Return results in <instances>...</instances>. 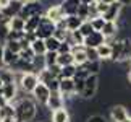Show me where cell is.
Listing matches in <instances>:
<instances>
[{"mask_svg":"<svg viewBox=\"0 0 131 122\" xmlns=\"http://www.w3.org/2000/svg\"><path fill=\"white\" fill-rule=\"evenodd\" d=\"M63 104H65V99H63V96L58 93V91H50V98L47 101V104H45V108H47L50 112L55 109H60V108H63Z\"/></svg>","mask_w":131,"mask_h":122,"instance_id":"cell-11","label":"cell"},{"mask_svg":"<svg viewBox=\"0 0 131 122\" xmlns=\"http://www.w3.org/2000/svg\"><path fill=\"white\" fill-rule=\"evenodd\" d=\"M79 5H81L79 0H62L60 8H62V12H63L65 16H68V15H76L78 13Z\"/></svg>","mask_w":131,"mask_h":122,"instance_id":"cell-15","label":"cell"},{"mask_svg":"<svg viewBox=\"0 0 131 122\" xmlns=\"http://www.w3.org/2000/svg\"><path fill=\"white\" fill-rule=\"evenodd\" d=\"M99 2H102V3H105V5H110V3L117 2V0H99Z\"/></svg>","mask_w":131,"mask_h":122,"instance_id":"cell-48","label":"cell"},{"mask_svg":"<svg viewBox=\"0 0 131 122\" xmlns=\"http://www.w3.org/2000/svg\"><path fill=\"white\" fill-rule=\"evenodd\" d=\"M18 60H19V55L18 54H15V52H12V50H8L7 47H5V52H3V67H7V68L12 70Z\"/></svg>","mask_w":131,"mask_h":122,"instance_id":"cell-23","label":"cell"},{"mask_svg":"<svg viewBox=\"0 0 131 122\" xmlns=\"http://www.w3.org/2000/svg\"><path fill=\"white\" fill-rule=\"evenodd\" d=\"M7 103H8V101H7V99H5V98H3V96H2V94H0V109H2V108H3V106H5V104H7Z\"/></svg>","mask_w":131,"mask_h":122,"instance_id":"cell-45","label":"cell"},{"mask_svg":"<svg viewBox=\"0 0 131 122\" xmlns=\"http://www.w3.org/2000/svg\"><path fill=\"white\" fill-rule=\"evenodd\" d=\"M37 77H39V81H41V83H44V85H49L52 80L57 78L49 68H42V70H39V72H37Z\"/></svg>","mask_w":131,"mask_h":122,"instance_id":"cell-28","label":"cell"},{"mask_svg":"<svg viewBox=\"0 0 131 122\" xmlns=\"http://www.w3.org/2000/svg\"><path fill=\"white\" fill-rule=\"evenodd\" d=\"M89 21H91V24H92V29H94V31H102V28H104V24H105V20L102 16L91 18Z\"/></svg>","mask_w":131,"mask_h":122,"instance_id":"cell-36","label":"cell"},{"mask_svg":"<svg viewBox=\"0 0 131 122\" xmlns=\"http://www.w3.org/2000/svg\"><path fill=\"white\" fill-rule=\"evenodd\" d=\"M63 21H65V28L68 31H76V29H79L84 20H81L78 15H68V16L63 18Z\"/></svg>","mask_w":131,"mask_h":122,"instance_id":"cell-18","label":"cell"},{"mask_svg":"<svg viewBox=\"0 0 131 122\" xmlns=\"http://www.w3.org/2000/svg\"><path fill=\"white\" fill-rule=\"evenodd\" d=\"M21 7H23V2H19V0H12L5 8L0 10V13H2L3 18H13V16H19V12H21Z\"/></svg>","mask_w":131,"mask_h":122,"instance_id":"cell-9","label":"cell"},{"mask_svg":"<svg viewBox=\"0 0 131 122\" xmlns=\"http://www.w3.org/2000/svg\"><path fill=\"white\" fill-rule=\"evenodd\" d=\"M0 122H18V120L15 119V117H7V119H2Z\"/></svg>","mask_w":131,"mask_h":122,"instance_id":"cell-46","label":"cell"},{"mask_svg":"<svg viewBox=\"0 0 131 122\" xmlns=\"http://www.w3.org/2000/svg\"><path fill=\"white\" fill-rule=\"evenodd\" d=\"M131 59V38H123L122 39V55L118 62H129Z\"/></svg>","mask_w":131,"mask_h":122,"instance_id":"cell-21","label":"cell"},{"mask_svg":"<svg viewBox=\"0 0 131 122\" xmlns=\"http://www.w3.org/2000/svg\"><path fill=\"white\" fill-rule=\"evenodd\" d=\"M0 81L2 83H15V72L7 67L0 68Z\"/></svg>","mask_w":131,"mask_h":122,"instance_id":"cell-29","label":"cell"},{"mask_svg":"<svg viewBox=\"0 0 131 122\" xmlns=\"http://www.w3.org/2000/svg\"><path fill=\"white\" fill-rule=\"evenodd\" d=\"M31 94L34 96V101H36V103L45 106V104H47V101H49V98H50V90L47 88V85H44V83L39 81L37 86L32 90Z\"/></svg>","mask_w":131,"mask_h":122,"instance_id":"cell-7","label":"cell"},{"mask_svg":"<svg viewBox=\"0 0 131 122\" xmlns=\"http://www.w3.org/2000/svg\"><path fill=\"white\" fill-rule=\"evenodd\" d=\"M76 15L81 20H89V5L88 3H81V5H79V8H78V13Z\"/></svg>","mask_w":131,"mask_h":122,"instance_id":"cell-38","label":"cell"},{"mask_svg":"<svg viewBox=\"0 0 131 122\" xmlns=\"http://www.w3.org/2000/svg\"><path fill=\"white\" fill-rule=\"evenodd\" d=\"M129 68H131V59H129Z\"/></svg>","mask_w":131,"mask_h":122,"instance_id":"cell-54","label":"cell"},{"mask_svg":"<svg viewBox=\"0 0 131 122\" xmlns=\"http://www.w3.org/2000/svg\"><path fill=\"white\" fill-rule=\"evenodd\" d=\"M19 2H23V3H28V2H37V0H19Z\"/></svg>","mask_w":131,"mask_h":122,"instance_id":"cell-49","label":"cell"},{"mask_svg":"<svg viewBox=\"0 0 131 122\" xmlns=\"http://www.w3.org/2000/svg\"><path fill=\"white\" fill-rule=\"evenodd\" d=\"M55 33V23L50 21L49 18H45L44 15L41 16V21H39L36 31H34V34H36V38L39 39H47L50 36H53Z\"/></svg>","mask_w":131,"mask_h":122,"instance_id":"cell-2","label":"cell"},{"mask_svg":"<svg viewBox=\"0 0 131 122\" xmlns=\"http://www.w3.org/2000/svg\"><path fill=\"white\" fill-rule=\"evenodd\" d=\"M95 7H97V13L102 16V15L105 13V10H107L108 5H105V3H102V2H99V0H97V2H95Z\"/></svg>","mask_w":131,"mask_h":122,"instance_id":"cell-42","label":"cell"},{"mask_svg":"<svg viewBox=\"0 0 131 122\" xmlns=\"http://www.w3.org/2000/svg\"><path fill=\"white\" fill-rule=\"evenodd\" d=\"M57 57H58V52H45L44 54L45 67H52V65H55L57 64Z\"/></svg>","mask_w":131,"mask_h":122,"instance_id":"cell-33","label":"cell"},{"mask_svg":"<svg viewBox=\"0 0 131 122\" xmlns=\"http://www.w3.org/2000/svg\"><path fill=\"white\" fill-rule=\"evenodd\" d=\"M78 31L81 33L84 38H86V36H89V34L94 31V29H92V24H91V21H89V20H84V21H83V24L79 26V29H78Z\"/></svg>","mask_w":131,"mask_h":122,"instance_id":"cell-37","label":"cell"},{"mask_svg":"<svg viewBox=\"0 0 131 122\" xmlns=\"http://www.w3.org/2000/svg\"><path fill=\"white\" fill-rule=\"evenodd\" d=\"M44 42H45V50H47V52H57L62 41H58L55 36H50L47 39H44Z\"/></svg>","mask_w":131,"mask_h":122,"instance_id":"cell-30","label":"cell"},{"mask_svg":"<svg viewBox=\"0 0 131 122\" xmlns=\"http://www.w3.org/2000/svg\"><path fill=\"white\" fill-rule=\"evenodd\" d=\"M86 122H107V119H105L104 116H100V114H92V116H89L86 119Z\"/></svg>","mask_w":131,"mask_h":122,"instance_id":"cell-41","label":"cell"},{"mask_svg":"<svg viewBox=\"0 0 131 122\" xmlns=\"http://www.w3.org/2000/svg\"><path fill=\"white\" fill-rule=\"evenodd\" d=\"M70 64H74L73 54H71V52L58 54V57H57V65H60V67H65V65H70Z\"/></svg>","mask_w":131,"mask_h":122,"instance_id":"cell-31","label":"cell"},{"mask_svg":"<svg viewBox=\"0 0 131 122\" xmlns=\"http://www.w3.org/2000/svg\"><path fill=\"white\" fill-rule=\"evenodd\" d=\"M44 16L49 18L50 21H53L55 24H57L58 21H62V20L65 18V15H63V12H62V8H60V5H50V7L45 10Z\"/></svg>","mask_w":131,"mask_h":122,"instance_id":"cell-13","label":"cell"},{"mask_svg":"<svg viewBox=\"0 0 131 122\" xmlns=\"http://www.w3.org/2000/svg\"><path fill=\"white\" fill-rule=\"evenodd\" d=\"M7 117H15V106H13V103H7L2 109H0V120L7 119Z\"/></svg>","mask_w":131,"mask_h":122,"instance_id":"cell-32","label":"cell"},{"mask_svg":"<svg viewBox=\"0 0 131 122\" xmlns=\"http://www.w3.org/2000/svg\"><path fill=\"white\" fill-rule=\"evenodd\" d=\"M8 28H10V31H24V18H21V16L10 18Z\"/></svg>","mask_w":131,"mask_h":122,"instance_id":"cell-25","label":"cell"},{"mask_svg":"<svg viewBox=\"0 0 131 122\" xmlns=\"http://www.w3.org/2000/svg\"><path fill=\"white\" fill-rule=\"evenodd\" d=\"M3 46L7 47L8 50H12V52H15V54H19L21 52V44H19V41H5L3 42Z\"/></svg>","mask_w":131,"mask_h":122,"instance_id":"cell-35","label":"cell"},{"mask_svg":"<svg viewBox=\"0 0 131 122\" xmlns=\"http://www.w3.org/2000/svg\"><path fill=\"white\" fill-rule=\"evenodd\" d=\"M3 52H5V46L0 42V67H3Z\"/></svg>","mask_w":131,"mask_h":122,"instance_id":"cell-44","label":"cell"},{"mask_svg":"<svg viewBox=\"0 0 131 122\" xmlns=\"http://www.w3.org/2000/svg\"><path fill=\"white\" fill-rule=\"evenodd\" d=\"M122 10H123V5L118 3V2H113L110 3L107 10H105V13L102 15V18L105 21H118L120 15H122Z\"/></svg>","mask_w":131,"mask_h":122,"instance_id":"cell-8","label":"cell"},{"mask_svg":"<svg viewBox=\"0 0 131 122\" xmlns=\"http://www.w3.org/2000/svg\"><path fill=\"white\" fill-rule=\"evenodd\" d=\"M58 93L63 96V99H73L74 96H76V90H74L73 78H60Z\"/></svg>","mask_w":131,"mask_h":122,"instance_id":"cell-5","label":"cell"},{"mask_svg":"<svg viewBox=\"0 0 131 122\" xmlns=\"http://www.w3.org/2000/svg\"><path fill=\"white\" fill-rule=\"evenodd\" d=\"M50 120H52V122H70V112H68V109L63 106V108H60V109L52 111Z\"/></svg>","mask_w":131,"mask_h":122,"instance_id":"cell-20","label":"cell"},{"mask_svg":"<svg viewBox=\"0 0 131 122\" xmlns=\"http://www.w3.org/2000/svg\"><path fill=\"white\" fill-rule=\"evenodd\" d=\"M42 15H34V16H29L24 20V33H34L37 28L39 21H41Z\"/></svg>","mask_w":131,"mask_h":122,"instance_id":"cell-24","label":"cell"},{"mask_svg":"<svg viewBox=\"0 0 131 122\" xmlns=\"http://www.w3.org/2000/svg\"><path fill=\"white\" fill-rule=\"evenodd\" d=\"M2 88H3V83L0 81V94H2Z\"/></svg>","mask_w":131,"mask_h":122,"instance_id":"cell-53","label":"cell"},{"mask_svg":"<svg viewBox=\"0 0 131 122\" xmlns=\"http://www.w3.org/2000/svg\"><path fill=\"white\" fill-rule=\"evenodd\" d=\"M79 2H81V3H89L91 0H79Z\"/></svg>","mask_w":131,"mask_h":122,"instance_id":"cell-52","label":"cell"},{"mask_svg":"<svg viewBox=\"0 0 131 122\" xmlns=\"http://www.w3.org/2000/svg\"><path fill=\"white\" fill-rule=\"evenodd\" d=\"M58 54H65V52H71V44L67 42V41H62L58 46V50H57Z\"/></svg>","mask_w":131,"mask_h":122,"instance_id":"cell-40","label":"cell"},{"mask_svg":"<svg viewBox=\"0 0 131 122\" xmlns=\"http://www.w3.org/2000/svg\"><path fill=\"white\" fill-rule=\"evenodd\" d=\"M105 42V38H104V34L100 33V31H92L89 34V36L84 38V42L83 46L84 47H88V49H97L100 44H104Z\"/></svg>","mask_w":131,"mask_h":122,"instance_id":"cell-10","label":"cell"},{"mask_svg":"<svg viewBox=\"0 0 131 122\" xmlns=\"http://www.w3.org/2000/svg\"><path fill=\"white\" fill-rule=\"evenodd\" d=\"M99 90V75H89V77L84 80V90L81 93V98L84 99H92L95 93Z\"/></svg>","mask_w":131,"mask_h":122,"instance_id":"cell-3","label":"cell"},{"mask_svg":"<svg viewBox=\"0 0 131 122\" xmlns=\"http://www.w3.org/2000/svg\"><path fill=\"white\" fill-rule=\"evenodd\" d=\"M117 2H118V3H122L123 7H125V5H129V3H131V0H117Z\"/></svg>","mask_w":131,"mask_h":122,"instance_id":"cell-47","label":"cell"},{"mask_svg":"<svg viewBox=\"0 0 131 122\" xmlns=\"http://www.w3.org/2000/svg\"><path fill=\"white\" fill-rule=\"evenodd\" d=\"M128 81L131 83V68H129V72H128Z\"/></svg>","mask_w":131,"mask_h":122,"instance_id":"cell-50","label":"cell"},{"mask_svg":"<svg viewBox=\"0 0 131 122\" xmlns=\"http://www.w3.org/2000/svg\"><path fill=\"white\" fill-rule=\"evenodd\" d=\"M123 122H131V116H128V117H126V119H125Z\"/></svg>","mask_w":131,"mask_h":122,"instance_id":"cell-51","label":"cell"},{"mask_svg":"<svg viewBox=\"0 0 131 122\" xmlns=\"http://www.w3.org/2000/svg\"><path fill=\"white\" fill-rule=\"evenodd\" d=\"M31 49H32V52L36 54V55H44L47 50H45V42H44V39H39L36 38L31 42Z\"/></svg>","mask_w":131,"mask_h":122,"instance_id":"cell-26","label":"cell"},{"mask_svg":"<svg viewBox=\"0 0 131 122\" xmlns=\"http://www.w3.org/2000/svg\"><path fill=\"white\" fill-rule=\"evenodd\" d=\"M128 116H129V112L123 104H115L110 109V119H112V122H123Z\"/></svg>","mask_w":131,"mask_h":122,"instance_id":"cell-12","label":"cell"},{"mask_svg":"<svg viewBox=\"0 0 131 122\" xmlns=\"http://www.w3.org/2000/svg\"><path fill=\"white\" fill-rule=\"evenodd\" d=\"M2 96L8 103H13V101L18 98V85L16 83H3Z\"/></svg>","mask_w":131,"mask_h":122,"instance_id":"cell-14","label":"cell"},{"mask_svg":"<svg viewBox=\"0 0 131 122\" xmlns=\"http://www.w3.org/2000/svg\"><path fill=\"white\" fill-rule=\"evenodd\" d=\"M81 67L86 70L89 75H99V72L102 70V62H100V60H86Z\"/></svg>","mask_w":131,"mask_h":122,"instance_id":"cell-22","label":"cell"},{"mask_svg":"<svg viewBox=\"0 0 131 122\" xmlns=\"http://www.w3.org/2000/svg\"><path fill=\"white\" fill-rule=\"evenodd\" d=\"M91 2H95V0H91Z\"/></svg>","mask_w":131,"mask_h":122,"instance_id":"cell-55","label":"cell"},{"mask_svg":"<svg viewBox=\"0 0 131 122\" xmlns=\"http://www.w3.org/2000/svg\"><path fill=\"white\" fill-rule=\"evenodd\" d=\"M39 83V77L36 72H24L21 75V80H19V88H21L24 93H32V90L37 86Z\"/></svg>","mask_w":131,"mask_h":122,"instance_id":"cell-4","label":"cell"},{"mask_svg":"<svg viewBox=\"0 0 131 122\" xmlns=\"http://www.w3.org/2000/svg\"><path fill=\"white\" fill-rule=\"evenodd\" d=\"M71 54H73L74 65H83V64L88 60L86 47H84L83 44H79V46H73V47H71Z\"/></svg>","mask_w":131,"mask_h":122,"instance_id":"cell-16","label":"cell"},{"mask_svg":"<svg viewBox=\"0 0 131 122\" xmlns=\"http://www.w3.org/2000/svg\"><path fill=\"white\" fill-rule=\"evenodd\" d=\"M74 73H76V65H74V64L65 65V67L60 68L58 80H60V78H73V77H74Z\"/></svg>","mask_w":131,"mask_h":122,"instance_id":"cell-27","label":"cell"},{"mask_svg":"<svg viewBox=\"0 0 131 122\" xmlns=\"http://www.w3.org/2000/svg\"><path fill=\"white\" fill-rule=\"evenodd\" d=\"M44 10H42V3L41 0L37 2H28V3H23L21 7V12H19V16L21 18H29V16H34V15H42Z\"/></svg>","mask_w":131,"mask_h":122,"instance_id":"cell-6","label":"cell"},{"mask_svg":"<svg viewBox=\"0 0 131 122\" xmlns=\"http://www.w3.org/2000/svg\"><path fill=\"white\" fill-rule=\"evenodd\" d=\"M95 52H97V57L100 62H104V60H110L112 59V44L108 42H104L100 44L97 49H95Z\"/></svg>","mask_w":131,"mask_h":122,"instance_id":"cell-19","label":"cell"},{"mask_svg":"<svg viewBox=\"0 0 131 122\" xmlns=\"http://www.w3.org/2000/svg\"><path fill=\"white\" fill-rule=\"evenodd\" d=\"M73 81H74V90H76V96H78V94L81 96L83 90H84V80H83V78H73Z\"/></svg>","mask_w":131,"mask_h":122,"instance_id":"cell-39","label":"cell"},{"mask_svg":"<svg viewBox=\"0 0 131 122\" xmlns=\"http://www.w3.org/2000/svg\"><path fill=\"white\" fill-rule=\"evenodd\" d=\"M15 106V119L18 122H32L36 119L37 104L31 98H16L13 101Z\"/></svg>","mask_w":131,"mask_h":122,"instance_id":"cell-1","label":"cell"},{"mask_svg":"<svg viewBox=\"0 0 131 122\" xmlns=\"http://www.w3.org/2000/svg\"><path fill=\"white\" fill-rule=\"evenodd\" d=\"M118 31H120V28H118L117 21H105V24H104V28H102L100 33L104 34L105 39H110V38H117Z\"/></svg>","mask_w":131,"mask_h":122,"instance_id":"cell-17","label":"cell"},{"mask_svg":"<svg viewBox=\"0 0 131 122\" xmlns=\"http://www.w3.org/2000/svg\"><path fill=\"white\" fill-rule=\"evenodd\" d=\"M18 55H19V59H21V60H26V62H32V59L36 57V54L32 52L31 46L26 47V49H21V52H19Z\"/></svg>","mask_w":131,"mask_h":122,"instance_id":"cell-34","label":"cell"},{"mask_svg":"<svg viewBox=\"0 0 131 122\" xmlns=\"http://www.w3.org/2000/svg\"><path fill=\"white\" fill-rule=\"evenodd\" d=\"M86 54H88V60H99L95 49H88V47H86Z\"/></svg>","mask_w":131,"mask_h":122,"instance_id":"cell-43","label":"cell"}]
</instances>
